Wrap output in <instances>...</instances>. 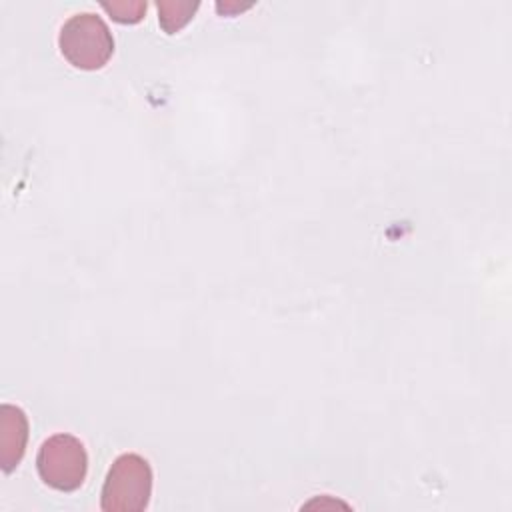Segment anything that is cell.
Instances as JSON below:
<instances>
[{
    "label": "cell",
    "mask_w": 512,
    "mask_h": 512,
    "mask_svg": "<svg viewBox=\"0 0 512 512\" xmlns=\"http://www.w3.org/2000/svg\"><path fill=\"white\" fill-rule=\"evenodd\" d=\"M62 56L78 70H100L114 54V36L102 16L78 12L70 16L58 32Z\"/></svg>",
    "instance_id": "obj_1"
},
{
    "label": "cell",
    "mask_w": 512,
    "mask_h": 512,
    "mask_svg": "<svg viewBox=\"0 0 512 512\" xmlns=\"http://www.w3.org/2000/svg\"><path fill=\"white\" fill-rule=\"evenodd\" d=\"M158 6V22L166 34L180 32L198 10L200 2H184V0H162Z\"/></svg>",
    "instance_id": "obj_5"
},
{
    "label": "cell",
    "mask_w": 512,
    "mask_h": 512,
    "mask_svg": "<svg viewBox=\"0 0 512 512\" xmlns=\"http://www.w3.org/2000/svg\"><path fill=\"white\" fill-rule=\"evenodd\" d=\"M36 470L46 486L58 492H74L84 484L88 474L86 448L72 434H54L38 448Z\"/></svg>",
    "instance_id": "obj_3"
},
{
    "label": "cell",
    "mask_w": 512,
    "mask_h": 512,
    "mask_svg": "<svg viewBox=\"0 0 512 512\" xmlns=\"http://www.w3.org/2000/svg\"><path fill=\"white\" fill-rule=\"evenodd\" d=\"M102 8L120 24H136L144 18L146 2L140 0H116V2H102Z\"/></svg>",
    "instance_id": "obj_6"
},
{
    "label": "cell",
    "mask_w": 512,
    "mask_h": 512,
    "mask_svg": "<svg viewBox=\"0 0 512 512\" xmlns=\"http://www.w3.org/2000/svg\"><path fill=\"white\" fill-rule=\"evenodd\" d=\"M152 468L146 458L134 452L120 454L102 486L100 508L104 512H142L152 496Z\"/></svg>",
    "instance_id": "obj_2"
},
{
    "label": "cell",
    "mask_w": 512,
    "mask_h": 512,
    "mask_svg": "<svg viewBox=\"0 0 512 512\" xmlns=\"http://www.w3.org/2000/svg\"><path fill=\"white\" fill-rule=\"evenodd\" d=\"M28 442V418L20 406L2 404L0 408V466L10 474L22 460Z\"/></svg>",
    "instance_id": "obj_4"
}]
</instances>
